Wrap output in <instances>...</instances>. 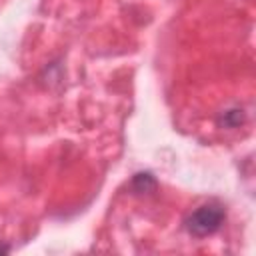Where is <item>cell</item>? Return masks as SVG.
<instances>
[{"label": "cell", "instance_id": "cell-1", "mask_svg": "<svg viewBox=\"0 0 256 256\" xmlns=\"http://www.w3.org/2000/svg\"><path fill=\"white\" fill-rule=\"evenodd\" d=\"M224 218H226L224 206L216 200H210L186 216L184 228L194 238H206L220 230V226L224 224Z\"/></svg>", "mask_w": 256, "mask_h": 256}, {"label": "cell", "instance_id": "cell-3", "mask_svg": "<svg viewBox=\"0 0 256 256\" xmlns=\"http://www.w3.org/2000/svg\"><path fill=\"white\" fill-rule=\"evenodd\" d=\"M156 180H154V176L150 174V172H138V174H134V178H132V182H130V188L136 192V194H146V192H152V190H156Z\"/></svg>", "mask_w": 256, "mask_h": 256}, {"label": "cell", "instance_id": "cell-2", "mask_svg": "<svg viewBox=\"0 0 256 256\" xmlns=\"http://www.w3.org/2000/svg\"><path fill=\"white\" fill-rule=\"evenodd\" d=\"M216 122L222 128H238V126H242L246 122V114H244L242 108H228L218 116Z\"/></svg>", "mask_w": 256, "mask_h": 256}, {"label": "cell", "instance_id": "cell-4", "mask_svg": "<svg viewBox=\"0 0 256 256\" xmlns=\"http://www.w3.org/2000/svg\"><path fill=\"white\" fill-rule=\"evenodd\" d=\"M8 250H10L8 246H0V254H4V252H8Z\"/></svg>", "mask_w": 256, "mask_h": 256}]
</instances>
